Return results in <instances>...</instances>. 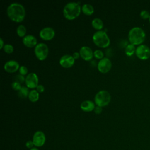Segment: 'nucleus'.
<instances>
[{
	"label": "nucleus",
	"instance_id": "obj_4",
	"mask_svg": "<svg viewBox=\"0 0 150 150\" xmlns=\"http://www.w3.org/2000/svg\"><path fill=\"white\" fill-rule=\"evenodd\" d=\"M92 39L96 45L102 48H105L110 44V38L104 30H97L94 32Z\"/></svg>",
	"mask_w": 150,
	"mask_h": 150
},
{
	"label": "nucleus",
	"instance_id": "obj_17",
	"mask_svg": "<svg viewBox=\"0 0 150 150\" xmlns=\"http://www.w3.org/2000/svg\"><path fill=\"white\" fill-rule=\"evenodd\" d=\"M81 11L84 14L91 15L94 13V9L92 5L90 4H84L81 6Z\"/></svg>",
	"mask_w": 150,
	"mask_h": 150
},
{
	"label": "nucleus",
	"instance_id": "obj_9",
	"mask_svg": "<svg viewBox=\"0 0 150 150\" xmlns=\"http://www.w3.org/2000/svg\"><path fill=\"white\" fill-rule=\"evenodd\" d=\"M112 67V63L110 59L107 57H103L97 63V69L99 71L103 73H105L109 71Z\"/></svg>",
	"mask_w": 150,
	"mask_h": 150
},
{
	"label": "nucleus",
	"instance_id": "obj_6",
	"mask_svg": "<svg viewBox=\"0 0 150 150\" xmlns=\"http://www.w3.org/2000/svg\"><path fill=\"white\" fill-rule=\"evenodd\" d=\"M35 54L36 57L40 60H45L49 53V48L47 45L45 43H39L36 45L34 49Z\"/></svg>",
	"mask_w": 150,
	"mask_h": 150
},
{
	"label": "nucleus",
	"instance_id": "obj_24",
	"mask_svg": "<svg viewBox=\"0 0 150 150\" xmlns=\"http://www.w3.org/2000/svg\"><path fill=\"white\" fill-rule=\"evenodd\" d=\"M94 56L98 59H102L104 57V53L100 49H96L94 51Z\"/></svg>",
	"mask_w": 150,
	"mask_h": 150
},
{
	"label": "nucleus",
	"instance_id": "obj_31",
	"mask_svg": "<svg viewBox=\"0 0 150 150\" xmlns=\"http://www.w3.org/2000/svg\"><path fill=\"white\" fill-rule=\"evenodd\" d=\"M39 93H42L45 90V87L42 84H38V86L36 87V89Z\"/></svg>",
	"mask_w": 150,
	"mask_h": 150
},
{
	"label": "nucleus",
	"instance_id": "obj_29",
	"mask_svg": "<svg viewBox=\"0 0 150 150\" xmlns=\"http://www.w3.org/2000/svg\"><path fill=\"white\" fill-rule=\"evenodd\" d=\"M103 111V108H102V107H100V106H98V105H96L94 109V111L96 114H100Z\"/></svg>",
	"mask_w": 150,
	"mask_h": 150
},
{
	"label": "nucleus",
	"instance_id": "obj_28",
	"mask_svg": "<svg viewBox=\"0 0 150 150\" xmlns=\"http://www.w3.org/2000/svg\"><path fill=\"white\" fill-rule=\"evenodd\" d=\"M140 16L143 19H146L149 18L150 15H149V12H148L147 11H145V10H143L140 13Z\"/></svg>",
	"mask_w": 150,
	"mask_h": 150
},
{
	"label": "nucleus",
	"instance_id": "obj_25",
	"mask_svg": "<svg viewBox=\"0 0 150 150\" xmlns=\"http://www.w3.org/2000/svg\"><path fill=\"white\" fill-rule=\"evenodd\" d=\"M11 86L12 87V88L14 90H16V91H19L22 87V86H21V84L19 83V82L18 81H13L12 83V84H11Z\"/></svg>",
	"mask_w": 150,
	"mask_h": 150
},
{
	"label": "nucleus",
	"instance_id": "obj_2",
	"mask_svg": "<svg viewBox=\"0 0 150 150\" xmlns=\"http://www.w3.org/2000/svg\"><path fill=\"white\" fill-rule=\"evenodd\" d=\"M80 4L79 2L74 1L67 3L63 9L64 16L69 20H73L79 16L81 11Z\"/></svg>",
	"mask_w": 150,
	"mask_h": 150
},
{
	"label": "nucleus",
	"instance_id": "obj_10",
	"mask_svg": "<svg viewBox=\"0 0 150 150\" xmlns=\"http://www.w3.org/2000/svg\"><path fill=\"white\" fill-rule=\"evenodd\" d=\"M55 35L54 29L50 26H46L42 28L39 32V36L43 40H49L53 38Z\"/></svg>",
	"mask_w": 150,
	"mask_h": 150
},
{
	"label": "nucleus",
	"instance_id": "obj_15",
	"mask_svg": "<svg viewBox=\"0 0 150 150\" xmlns=\"http://www.w3.org/2000/svg\"><path fill=\"white\" fill-rule=\"evenodd\" d=\"M22 42L26 46L28 47H35L38 44V41L36 38L33 35H25L22 38Z\"/></svg>",
	"mask_w": 150,
	"mask_h": 150
},
{
	"label": "nucleus",
	"instance_id": "obj_7",
	"mask_svg": "<svg viewBox=\"0 0 150 150\" xmlns=\"http://www.w3.org/2000/svg\"><path fill=\"white\" fill-rule=\"evenodd\" d=\"M135 54L139 59L146 60L150 57V49L145 45H141L137 47Z\"/></svg>",
	"mask_w": 150,
	"mask_h": 150
},
{
	"label": "nucleus",
	"instance_id": "obj_33",
	"mask_svg": "<svg viewBox=\"0 0 150 150\" xmlns=\"http://www.w3.org/2000/svg\"><path fill=\"white\" fill-rule=\"evenodd\" d=\"M4 40L2 39V38H0V49H2L4 47Z\"/></svg>",
	"mask_w": 150,
	"mask_h": 150
},
{
	"label": "nucleus",
	"instance_id": "obj_22",
	"mask_svg": "<svg viewBox=\"0 0 150 150\" xmlns=\"http://www.w3.org/2000/svg\"><path fill=\"white\" fill-rule=\"evenodd\" d=\"M26 33V27L23 25H19L16 28V33L19 37H24Z\"/></svg>",
	"mask_w": 150,
	"mask_h": 150
},
{
	"label": "nucleus",
	"instance_id": "obj_30",
	"mask_svg": "<svg viewBox=\"0 0 150 150\" xmlns=\"http://www.w3.org/2000/svg\"><path fill=\"white\" fill-rule=\"evenodd\" d=\"M34 144H33V141H28L26 142V148H29V149H32L33 148V146H34Z\"/></svg>",
	"mask_w": 150,
	"mask_h": 150
},
{
	"label": "nucleus",
	"instance_id": "obj_32",
	"mask_svg": "<svg viewBox=\"0 0 150 150\" xmlns=\"http://www.w3.org/2000/svg\"><path fill=\"white\" fill-rule=\"evenodd\" d=\"M72 56H73V57L74 58V59H78V58L80 57V53H79V52H76L73 53V54Z\"/></svg>",
	"mask_w": 150,
	"mask_h": 150
},
{
	"label": "nucleus",
	"instance_id": "obj_34",
	"mask_svg": "<svg viewBox=\"0 0 150 150\" xmlns=\"http://www.w3.org/2000/svg\"><path fill=\"white\" fill-rule=\"evenodd\" d=\"M30 150H39L37 148H36V147H33V148H32V149H30Z\"/></svg>",
	"mask_w": 150,
	"mask_h": 150
},
{
	"label": "nucleus",
	"instance_id": "obj_13",
	"mask_svg": "<svg viewBox=\"0 0 150 150\" xmlns=\"http://www.w3.org/2000/svg\"><path fill=\"white\" fill-rule=\"evenodd\" d=\"M79 53L81 58L86 61L91 60L94 56V52L90 47L87 46H83L81 47Z\"/></svg>",
	"mask_w": 150,
	"mask_h": 150
},
{
	"label": "nucleus",
	"instance_id": "obj_35",
	"mask_svg": "<svg viewBox=\"0 0 150 150\" xmlns=\"http://www.w3.org/2000/svg\"><path fill=\"white\" fill-rule=\"evenodd\" d=\"M149 22H150V16H149Z\"/></svg>",
	"mask_w": 150,
	"mask_h": 150
},
{
	"label": "nucleus",
	"instance_id": "obj_12",
	"mask_svg": "<svg viewBox=\"0 0 150 150\" xmlns=\"http://www.w3.org/2000/svg\"><path fill=\"white\" fill-rule=\"evenodd\" d=\"M75 62V59L72 55L64 54L59 59L60 64L65 68H69L71 67Z\"/></svg>",
	"mask_w": 150,
	"mask_h": 150
},
{
	"label": "nucleus",
	"instance_id": "obj_16",
	"mask_svg": "<svg viewBox=\"0 0 150 150\" xmlns=\"http://www.w3.org/2000/svg\"><path fill=\"white\" fill-rule=\"evenodd\" d=\"M80 108L84 112H90L94 110L95 108L94 103L89 100H86L81 102L80 104Z\"/></svg>",
	"mask_w": 150,
	"mask_h": 150
},
{
	"label": "nucleus",
	"instance_id": "obj_8",
	"mask_svg": "<svg viewBox=\"0 0 150 150\" xmlns=\"http://www.w3.org/2000/svg\"><path fill=\"white\" fill-rule=\"evenodd\" d=\"M25 84L26 86L29 88H35L38 86L39 79L38 75L34 73L31 72L26 75L25 77Z\"/></svg>",
	"mask_w": 150,
	"mask_h": 150
},
{
	"label": "nucleus",
	"instance_id": "obj_27",
	"mask_svg": "<svg viewBox=\"0 0 150 150\" xmlns=\"http://www.w3.org/2000/svg\"><path fill=\"white\" fill-rule=\"evenodd\" d=\"M28 69L27 68L26 66H21L19 69V74L24 76V75H26L28 74Z\"/></svg>",
	"mask_w": 150,
	"mask_h": 150
},
{
	"label": "nucleus",
	"instance_id": "obj_11",
	"mask_svg": "<svg viewBox=\"0 0 150 150\" xmlns=\"http://www.w3.org/2000/svg\"><path fill=\"white\" fill-rule=\"evenodd\" d=\"M32 141L35 146H42L46 141V137L44 132L41 131H36L33 134Z\"/></svg>",
	"mask_w": 150,
	"mask_h": 150
},
{
	"label": "nucleus",
	"instance_id": "obj_19",
	"mask_svg": "<svg viewBox=\"0 0 150 150\" xmlns=\"http://www.w3.org/2000/svg\"><path fill=\"white\" fill-rule=\"evenodd\" d=\"M39 93L35 89H32L29 91L28 95L29 100L32 102H36L39 100Z\"/></svg>",
	"mask_w": 150,
	"mask_h": 150
},
{
	"label": "nucleus",
	"instance_id": "obj_5",
	"mask_svg": "<svg viewBox=\"0 0 150 150\" xmlns=\"http://www.w3.org/2000/svg\"><path fill=\"white\" fill-rule=\"evenodd\" d=\"M111 100L110 93L104 90L98 91L94 96V103L100 107H104L109 104Z\"/></svg>",
	"mask_w": 150,
	"mask_h": 150
},
{
	"label": "nucleus",
	"instance_id": "obj_20",
	"mask_svg": "<svg viewBox=\"0 0 150 150\" xmlns=\"http://www.w3.org/2000/svg\"><path fill=\"white\" fill-rule=\"evenodd\" d=\"M135 50L136 49L135 47V46L131 43L127 45L125 48V53L128 56H132L135 52Z\"/></svg>",
	"mask_w": 150,
	"mask_h": 150
},
{
	"label": "nucleus",
	"instance_id": "obj_3",
	"mask_svg": "<svg viewBox=\"0 0 150 150\" xmlns=\"http://www.w3.org/2000/svg\"><path fill=\"white\" fill-rule=\"evenodd\" d=\"M145 39L144 30L139 27H134L128 32V39L131 44L138 45L141 44Z\"/></svg>",
	"mask_w": 150,
	"mask_h": 150
},
{
	"label": "nucleus",
	"instance_id": "obj_26",
	"mask_svg": "<svg viewBox=\"0 0 150 150\" xmlns=\"http://www.w3.org/2000/svg\"><path fill=\"white\" fill-rule=\"evenodd\" d=\"M15 81L19 82V83H22L24 81H25V78L24 76L21 74H18L15 77Z\"/></svg>",
	"mask_w": 150,
	"mask_h": 150
},
{
	"label": "nucleus",
	"instance_id": "obj_18",
	"mask_svg": "<svg viewBox=\"0 0 150 150\" xmlns=\"http://www.w3.org/2000/svg\"><path fill=\"white\" fill-rule=\"evenodd\" d=\"M91 25L94 29L98 30H101V29H102L104 26L103 21L98 18H94L91 21Z\"/></svg>",
	"mask_w": 150,
	"mask_h": 150
},
{
	"label": "nucleus",
	"instance_id": "obj_1",
	"mask_svg": "<svg viewBox=\"0 0 150 150\" xmlns=\"http://www.w3.org/2000/svg\"><path fill=\"white\" fill-rule=\"evenodd\" d=\"M8 16L12 21L16 22H21L23 21L26 11L23 5L19 2L10 4L6 9Z\"/></svg>",
	"mask_w": 150,
	"mask_h": 150
},
{
	"label": "nucleus",
	"instance_id": "obj_21",
	"mask_svg": "<svg viewBox=\"0 0 150 150\" xmlns=\"http://www.w3.org/2000/svg\"><path fill=\"white\" fill-rule=\"evenodd\" d=\"M28 88H29L26 86H22L21 90L18 91V96L22 98H25L28 97L29 93Z\"/></svg>",
	"mask_w": 150,
	"mask_h": 150
},
{
	"label": "nucleus",
	"instance_id": "obj_14",
	"mask_svg": "<svg viewBox=\"0 0 150 150\" xmlns=\"http://www.w3.org/2000/svg\"><path fill=\"white\" fill-rule=\"evenodd\" d=\"M21 66L19 63L15 60H9L5 62L4 66V70L9 73H14L19 70Z\"/></svg>",
	"mask_w": 150,
	"mask_h": 150
},
{
	"label": "nucleus",
	"instance_id": "obj_23",
	"mask_svg": "<svg viewBox=\"0 0 150 150\" xmlns=\"http://www.w3.org/2000/svg\"><path fill=\"white\" fill-rule=\"evenodd\" d=\"M3 49L5 53L10 54L13 52L14 47H13V45H12L11 44L6 43V44H5V45L4 46Z\"/></svg>",
	"mask_w": 150,
	"mask_h": 150
}]
</instances>
